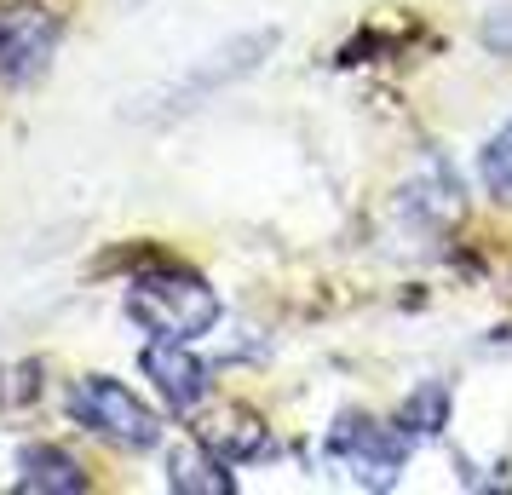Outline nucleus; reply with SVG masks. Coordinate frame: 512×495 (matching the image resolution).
<instances>
[{"mask_svg":"<svg viewBox=\"0 0 512 495\" xmlns=\"http://www.w3.org/2000/svg\"><path fill=\"white\" fill-rule=\"evenodd\" d=\"M271 52H277V29L236 35L231 47L208 52V58H202V64L185 75V81H173V87H167L162 116H185V110H196V104H208L219 87H231V81H242L248 70H259V58H271Z\"/></svg>","mask_w":512,"mask_h":495,"instance_id":"20e7f679","label":"nucleus"},{"mask_svg":"<svg viewBox=\"0 0 512 495\" xmlns=\"http://www.w3.org/2000/svg\"><path fill=\"white\" fill-rule=\"evenodd\" d=\"M443 415H449V392L420 386L415 398L403 403V432H443Z\"/></svg>","mask_w":512,"mask_h":495,"instance_id":"9b49d317","label":"nucleus"},{"mask_svg":"<svg viewBox=\"0 0 512 495\" xmlns=\"http://www.w3.org/2000/svg\"><path fill=\"white\" fill-rule=\"evenodd\" d=\"M478 173H484V190L495 202H512V116L501 121V133H489Z\"/></svg>","mask_w":512,"mask_h":495,"instance_id":"9d476101","label":"nucleus"},{"mask_svg":"<svg viewBox=\"0 0 512 495\" xmlns=\"http://www.w3.org/2000/svg\"><path fill=\"white\" fill-rule=\"evenodd\" d=\"M167 484L179 495H231L236 490V478L225 472V461H213L202 449H179L173 467H167Z\"/></svg>","mask_w":512,"mask_h":495,"instance_id":"1a4fd4ad","label":"nucleus"},{"mask_svg":"<svg viewBox=\"0 0 512 495\" xmlns=\"http://www.w3.org/2000/svg\"><path fill=\"white\" fill-rule=\"evenodd\" d=\"M484 47L489 52H512V6H495L484 18Z\"/></svg>","mask_w":512,"mask_h":495,"instance_id":"f8f14e48","label":"nucleus"},{"mask_svg":"<svg viewBox=\"0 0 512 495\" xmlns=\"http://www.w3.org/2000/svg\"><path fill=\"white\" fill-rule=\"evenodd\" d=\"M403 213H409V219H426V225H449V219L461 213V179L449 173V162L432 156V162L403 185Z\"/></svg>","mask_w":512,"mask_h":495,"instance_id":"6e6552de","label":"nucleus"},{"mask_svg":"<svg viewBox=\"0 0 512 495\" xmlns=\"http://www.w3.org/2000/svg\"><path fill=\"white\" fill-rule=\"evenodd\" d=\"M219 294L185 265H150L127 283V317L156 340H196L219 323Z\"/></svg>","mask_w":512,"mask_h":495,"instance_id":"f257e3e1","label":"nucleus"},{"mask_svg":"<svg viewBox=\"0 0 512 495\" xmlns=\"http://www.w3.org/2000/svg\"><path fill=\"white\" fill-rule=\"evenodd\" d=\"M58 47V18L47 6H0V81L24 87L47 70Z\"/></svg>","mask_w":512,"mask_h":495,"instance_id":"39448f33","label":"nucleus"},{"mask_svg":"<svg viewBox=\"0 0 512 495\" xmlns=\"http://www.w3.org/2000/svg\"><path fill=\"white\" fill-rule=\"evenodd\" d=\"M18 490L24 495H81L87 490V472H81V461L64 455V449L29 444L24 455H18Z\"/></svg>","mask_w":512,"mask_h":495,"instance_id":"0eeeda50","label":"nucleus"},{"mask_svg":"<svg viewBox=\"0 0 512 495\" xmlns=\"http://www.w3.org/2000/svg\"><path fill=\"white\" fill-rule=\"evenodd\" d=\"M70 415L87 426V432H98V438H110V444H121V449H156V438H162V421L133 398V386H121V380H110V375L75 380Z\"/></svg>","mask_w":512,"mask_h":495,"instance_id":"f03ea898","label":"nucleus"},{"mask_svg":"<svg viewBox=\"0 0 512 495\" xmlns=\"http://www.w3.org/2000/svg\"><path fill=\"white\" fill-rule=\"evenodd\" d=\"M139 369L162 392L167 409H179V415L202 409V398H208V363L190 352V340H150L139 357Z\"/></svg>","mask_w":512,"mask_h":495,"instance_id":"423d86ee","label":"nucleus"},{"mask_svg":"<svg viewBox=\"0 0 512 495\" xmlns=\"http://www.w3.org/2000/svg\"><path fill=\"white\" fill-rule=\"evenodd\" d=\"M328 455L357 478V484H374L386 490L403 461H409V432L386 421H369V415H340L334 432H328Z\"/></svg>","mask_w":512,"mask_h":495,"instance_id":"7ed1b4c3","label":"nucleus"}]
</instances>
